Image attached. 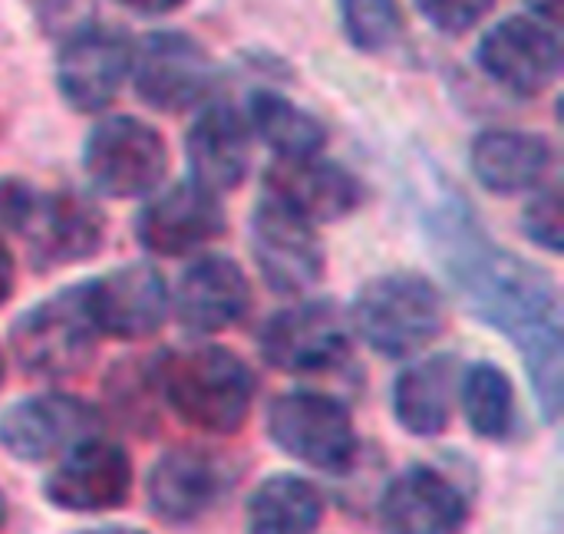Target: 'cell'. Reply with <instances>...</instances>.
Listing matches in <instances>:
<instances>
[{"label": "cell", "mask_w": 564, "mask_h": 534, "mask_svg": "<svg viewBox=\"0 0 564 534\" xmlns=\"http://www.w3.org/2000/svg\"><path fill=\"white\" fill-rule=\"evenodd\" d=\"M459 360L443 353L400 370L393 380V416L416 439H436L453 419Z\"/></svg>", "instance_id": "22"}, {"label": "cell", "mask_w": 564, "mask_h": 534, "mask_svg": "<svg viewBox=\"0 0 564 534\" xmlns=\"http://www.w3.org/2000/svg\"><path fill=\"white\" fill-rule=\"evenodd\" d=\"M473 172L496 195H516L539 185L552 165V149L542 135L492 129L473 142Z\"/></svg>", "instance_id": "24"}, {"label": "cell", "mask_w": 564, "mask_h": 534, "mask_svg": "<svg viewBox=\"0 0 564 534\" xmlns=\"http://www.w3.org/2000/svg\"><path fill=\"white\" fill-rule=\"evenodd\" d=\"M340 10L350 43L364 53H380L400 36L403 13L397 0H340Z\"/></svg>", "instance_id": "27"}, {"label": "cell", "mask_w": 564, "mask_h": 534, "mask_svg": "<svg viewBox=\"0 0 564 534\" xmlns=\"http://www.w3.org/2000/svg\"><path fill=\"white\" fill-rule=\"evenodd\" d=\"M529 7L549 23H558V17H562V0H529Z\"/></svg>", "instance_id": "33"}, {"label": "cell", "mask_w": 564, "mask_h": 534, "mask_svg": "<svg viewBox=\"0 0 564 534\" xmlns=\"http://www.w3.org/2000/svg\"><path fill=\"white\" fill-rule=\"evenodd\" d=\"M185 152L195 185H202L212 195L235 192L248 175V155H251L248 119L228 102H212L192 122Z\"/></svg>", "instance_id": "20"}, {"label": "cell", "mask_w": 564, "mask_h": 534, "mask_svg": "<svg viewBox=\"0 0 564 534\" xmlns=\"http://www.w3.org/2000/svg\"><path fill=\"white\" fill-rule=\"evenodd\" d=\"M155 393L192 429L212 436H235L254 400L251 367L215 344H192L162 353L152 363Z\"/></svg>", "instance_id": "2"}, {"label": "cell", "mask_w": 564, "mask_h": 534, "mask_svg": "<svg viewBox=\"0 0 564 534\" xmlns=\"http://www.w3.org/2000/svg\"><path fill=\"white\" fill-rule=\"evenodd\" d=\"M324 512L327 499L311 479L274 472L245 502V534H317Z\"/></svg>", "instance_id": "23"}, {"label": "cell", "mask_w": 564, "mask_h": 534, "mask_svg": "<svg viewBox=\"0 0 564 534\" xmlns=\"http://www.w3.org/2000/svg\"><path fill=\"white\" fill-rule=\"evenodd\" d=\"M36 198L40 192L30 188L23 178H0V225L20 235L36 208Z\"/></svg>", "instance_id": "30"}, {"label": "cell", "mask_w": 564, "mask_h": 534, "mask_svg": "<svg viewBox=\"0 0 564 534\" xmlns=\"http://www.w3.org/2000/svg\"><path fill=\"white\" fill-rule=\"evenodd\" d=\"M251 254L278 294H304L324 274V251L314 225L274 198H261L251 218Z\"/></svg>", "instance_id": "13"}, {"label": "cell", "mask_w": 564, "mask_h": 534, "mask_svg": "<svg viewBox=\"0 0 564 534\" xmlns=\"http://www.w3.org/2000/svg\"><path fill=\"white\" fill-rule=\"evenodd\" d=\"M525 231H529L532 241H539L542 248L562 251L564 215L558 188H545L539 198L529 201V208H525Z\"/></svg>", "instance_id": "28"}, {"label": "cell", "mask_w": 564, "mask_h": 534, "mask_svg": "<svg viewBox=\"0 0 564 534\" xmlns=\"http://www.w3.org/2000/svg\"><path fill=\"white\" fill-rule=\"evenodd\" d=\"M479 63L496 83L516 92H542L558 73L562 46L545 23L512 17L482 36Z\"/></svg>", "instance_id": "18"}, {"label": "cell", "mask_w": 564, "mask_h": 534, "mask_svg": "<svg viewBox=\"0 0 564 534\" xmlns=\"http://www.w3.org/2000/svg\"><path fill=\"white\" fill-rule=\"evenodd\" d=\"M13 294V258H10V248L3 244L0 238V304Z\"/></svg>", "instance_id": "32"}, {"label": "cell", "mask_w": 564, "mask_h": 534, "mask_svg": "<svg viewBox=\"0 0 564 534\" xmlns=\"http://www.w3.org/2000/svg\"><path fill=\"white\" fill-rule=\"evenodd\" d=\"M416 7L436 30L466 33L492 10V0H416Z\"/></svg>", "instance_id": "29"}, {"label": "cell", "mask_w": 564, "mask_h": 534, "mask_svg": "<svg viewBox=\"0 0 564 534\" xmlns=\"http://www.w3.org/2000/svg\"><path fill=\"white\" fill-rule=\"evenodd\" d=\"M426 228L466 307L519 347L535 403L545 423H555L562 413L564 370L562 301L555 281L542 268L499 248L456 195L426 208Z\"/></svg>", "instance_id": "1"}, {"label": "cell", "mask_w": 564, "mask_h": 534, "mask_svg": "<svg viewBox=\"0 0 564 534\" xmlns=\"http://www.w3.org/2000/svg\"><path fill=\"white\" fill-rule=\"evenodd\" d=\"M248 129H254L281 159L317 155L327 142L321 119L278 92H254L248 106Z\"/></svg>", "instance_id": "26"}, {"label": "cell", "mask_w": 564, "mask_h": 534, "mask_svg": "<svg viewBox=\"0 0 564 534\" xmlns=\"http://www.w3.org/2000/svg\"><path fill=\"white\" fill-rule=\"evenodd\" d=\"M3 522H7V495L0 492V528H3Z\"/></svg>", "instance_id": "35"}, {"label": "cell", "mask_w": 564, "mask_h": 534, "mask_svg": "<svg viewBox=\"0 0 564 534\" xmlns=\"http://www.w3.org/2000/svg\"><path fill=\"white\" fill-rule=\"evenodd\" d=\"M79 534H149L142 528H132V525H99V528H86Z\"/></svg>", "instance_id": "34"}, {"label": "cell", "mask_w": 564, "mask_h": 534, "mask_svg": "<svg viewBox=\"0 0 564 534\" xmlns=\"http://www.w3.org/2000/svg\"><path fill=\"white\" fill-rule=\"evenodd\" d=\"M99 429L102 413L93 403L69 393H40L0 413V449L26 466H40Z\"/></svg>", "instance_id": "11"}, {"label": "cell", "mask_w": 564, "mask_h": 534, "mask_svg": "<svg viewBox=\"0 0 564 534\" xmlns=\"http://www.w3.org/2000/svg\"><path fill=\"white\" fill-rule=\"evenodd\" d=\"M132 63V43L116 26H83L73 33L56 59V83L63 99L76 112H99L106 109Z\"/></svg>", "instance_id": "15"}, {"label": "cell", "mask_w": 564, "mask_h": 534, "mask_svg": "<svg viewBox=\"0 0 564 534\" xmlns=\"http://www.w3.org/2000/svg\"><path fill=\"white\" fill-rule=\"evenodd\" d=\"M132 486L135 469L129 453L96 433L59 456L56 469L43 482V495L59 512L99 515L122 509L132 495Z\"/></svg>", "instance_id": "9"}, {"label": "cell", "mask_w": 564, "mask_h": 534, "mask_svg": "<svg viewBox=\"0 0 564 534\" xmlns=\"http://www.w3.org/2000/svg\"><path fill=\"white\" fill-rule=\"evenodd\" d=\"M350 320L327 301H307L274 314L261 330V357L268 367L311 377L337 370L350 360Z\"/></svg>", "instance_id": "10"}, {"label": "cell", "mask_w": 564, "mask_h": 534, "mask_svg": "<svg viewBox=\"0 0 564 534\" xmlns=\"http://www.w3.org/2000/svg\"><path fill=\"white\" fill-rule=\"evenodd\" d=\"M96 337L99 330L89 317L86 294L79 284L20 314L10 327V350L26 377L63 380L89 367L96 353Z\"/></svg>", "instance_id": "5"}, {"label": "cell", "mask_w": 564, "mask_h": 534, "mask_svg": "<svg viewBox=\"0 0 564 534\" xmlns=\"http://www.w3.org/2000/svg\"><path fill=\"white\" fill-rule=\"evenodd\" d=\"M459 406L469 429L486 443H509L516 433V386L496 363H476L459 377Z\"/></svg>", "instance_id": "25"}, {"label": "cell", "mask_w": 564, "mask_h": 534, "mask_svg": "<svg viewBox=\"0 0 564 534\" xmlns=\"http://www.w3.org/2000/svg\"><path fill=\"white\" fill-rule=\"evenodd\" d=\"M3 373H7V363H3V350H0V386H3Z\"/></svg>", "instance_id": "36"}, {"label": "cell", "mask_w": 564, "mask_h": 534, "mask_svg": "<svg viewBox=\"0 0 564 534\" xmlns=\"http://www.w3.org/2000/svg\"><path fill=\"white\" fill-rule=\"evenodd\" d=\"M169 155L162 135L132 116L99 122L83 145V168L89 185L109 198L149 195L165 175Z\"/></svg>", "instance_id": "8"}, {"label": "cell", "mask_w": 564, "mask_h": 534, "mask_svg": "<svg viewBox=\"0 0 564 534\" xmlns=\"http://www.w3.org/2000/svg\"><path fill=\"white\" fill-rule=\"evenodd\" d=\"M129 69L135 76V92L159 112H182L198 106L215 83L208 50L178 30L145 36L132 53Z\"/></svg>", "instance_id": "12"}, {"label": "cell", "mask_w": 564, "mask_h": 534, "mask_svg": "<svg viewBox=\"0 0 564 534\" xmlns=\"http://www.w3.org/2000/svg\"><path fill=\"white\" fill-rule=\"evenodd\" d=\"M268 198L281 201L304 221H340L364 201V185L344 165L317 155L278 159L264 175Z\"/></svg>", "instance_id": "16"}, {"label": "cell", "mask_w": 564, "mask_h": 534, "mask_svg": "<svg viewBox=\"0 0 564 534\" xmlns=\"http://www.w3.org/2000/svg\"><path fill=\"white\" fill-rule=\"evenodd\" d=\"M446 327L443 294L430 277L393 271L364 284L350 310V330L380 357L406 360L430 347Z\"/></svg>", "instance_id": "3"}, {"label": "cell", "mask_w": 564, "mask_h": 534, "mask_svg": "<svg viewBox=\"0 0 564 534\" xmlns=\"http://www.w3.org/2000/svg\"><path fill=\"white\" fill-rule=\"evenodd\" d=\"M20 235L46 264L79 261L99 251L102 215L89 198L76 192H53L36 198V208Z\"/></svg>", "instance_id": "21"}, {"label": "cell", "mask_w": 564, "mask_h": 534, "mask_svg": "<svg viewBox=\"0 0 564 534\" xmlns=\"http://www.w3.org/2000/svg\"><path fill=\"white\" fill-rule=\"evenodd\" d=\"M241 469L231 456L208 446L165 449L145 476L149 512L172 528L198 525L235 492Z\"/></svg>", "instance_id": "6"}, {"label": "cell", "mask_w": 564, "mask_h": 534, "mask_svg": "<svg viewBox=\"0 0 564 534\" xmlns=\"http://www.w3.org/2000/svg\"><path fill=\"white\" fill-rule=\"evenodd\" d=\"M225 231V211L218 195L205 192L195 182H178L159 192L135 221L139 241L165 258H182L208 244Z\"/></svg>", "instance_id": "17"}, {"label": "cell", "mask_w": 564, "mask_h": 534, "mask_svg": "<svg viewBox=\"0 0 564 534\" xmlns=\"http://www.w3.org/2000/svg\"><path fill=\"white\" fill-rule=\"evenodd\" d=\"M251 307L245 271L221 254L198 258L185 268L175 291V314L192 334H218L235 327Z\"/></svg>", "instance_id": "19"}, {"label": "cell", "mask_w": 564, "mask_h": 534, "mask_svg": "<svg viewBox=\"0 0 564 534\" xmlns=\"http://www.w3.org/2000/svg\"><path fill=\"white\" fill-rule=\"evenodd\" d=\"M473 515L466 486L433 462H413L387 482L377 502L380 534H463Z\"/></svg>", "instance_id": "7"}, {"label": "cell", "mask_w": 564, "mask_h": 534, "mask_svg": "<svg viewBox=\"0 0 564 534\" xmlns=\"http://www.w3.org/2000/svg\"><path fill=\"white\" fill-rule=\"evenodd\" d=\"M126 10L132 13H145V17H159V13H169V10H178L185 0H119Z\"/></svg>", "instance_id": "31"}, {"label": "cell", "mask_w": 564, "mask_h": 534, "mask_svg": "<svg viewBox=\"0 0 564 534\" xmlns=\"http://www.w3.org/2000/svg\"><path fill=\"white\" fill-rule=\"evenodd\" d=\"M89 317L99 334L116 340H145L169 317V291L155 268L122 264L83 284Z\"/></svg>", "instance_id": "14"}, {"label": "cell", "mask_w": 564, "mask_h": 534, "mask_svg": "<svg viewBox=\"0 0 564 534\" xmlns=\"http://www.w3.org/2000/svg\"><path fill=\"white\" fill-rule=\"evenodd\" d=\"M268 439L288 459L324 476H347L360 453L350 406L317 390L281 393L268 406Z\"/></svg>", "instance_id": "4"}]
</instances>
